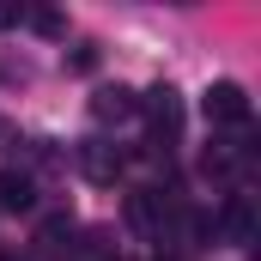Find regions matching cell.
<instances>
[{"instance_id": "2", "label": "cell", "mask_w": 261, "mask_h": 261, "mask_svg": "<svg viewBox=\"0 0 261 261\" xmlns=\"http://www.w3.org/2000/svg\"><path fill=\"white\" fill-rule=\"evenodd\" d=\"M79 170H85L91 182H116V176H122V152L103 146V140H91V146H79Z\"/></svg>"}, {"instance_id": "3", "label": "cell", "mask_w": 261, "mask_h": 261, "mask_svg": "<svg viewBox=\"0 0 261 261\" xmlns=\"http://www.w3.org/2000/svg\"><path fill=\"white\" fill-rule=\"evenodd\" d=\"M37 206V182L24 170H0V213H31Z\"/></svg>"}, {"instance_id": "6", "label": "cell", "mask_w": 261, "mask_h": 261, "mask_svg": "<svg viewBox=\"0 0 261 261\" xmlns=\"http://www.w3.org/2000/svg\"><path fill=\"white\" fill-rule=\"evenodd\" d=\"M225 231H231V243H249L255 219H249V206H243V200H237V206H225Z\"/></svg>"}, {"instance_id": "1", "label": "cell", "mask_w": 261, "mask_h": 261, "mask_svg": "<svg viewBox=\"0 0 261 261\" xmlns=\"http://www.w3.org/2000/svg\"><path fill=\"white\" fill-rule=\"evenodd\" d=\"M200 116H206L213 128H249V91H243L237 79H219V85H206Z\"/></svg>"}, {"instance_id": "4", "label": "cell", "mask_w": 261, "mask_h": 261, "mask_svg": "<svg viewBox=\"0 0 261 261\" xmlns=\"http://www.w3.org/2000/svg\"><path fill=\"white\" fill-rule=\"evenodd\" d=\"M134 110H140V97H134L128 85H103V91L91 97V116H97V122H122Z\"/></svg>"}, {"instance_id": "5", "label": "cell", "mask_w": 261, "mask_h": 261, "mask_svg": "<svg viewBox=\"0 0 261 261\" xmlns=\"http://www.w3.org/2000/svg\"><path fill=\"white\" fill-rule=\"evenodd\" d=\"M128 219L140 225V231H158V219H164V195H158V189H134V195H128Z\"/></svg>"}]
</instances>
